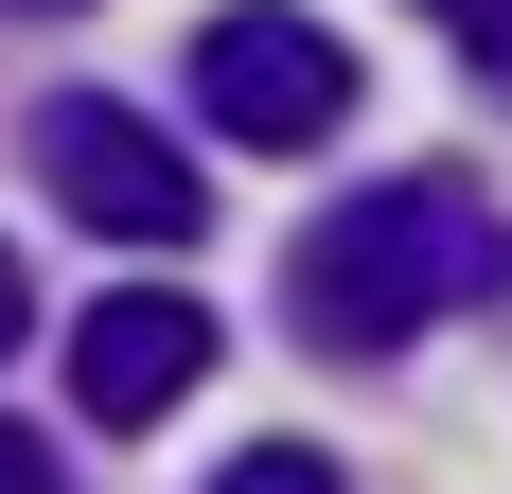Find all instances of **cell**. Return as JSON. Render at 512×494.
<instances>
[{"label": "cell", "instance_id": "7a4b0ae2", "mask_svg": "<svg viewBox=\"0 0 512 494\" xmlns=\"http://www.w3.org/2000/svg\"><path fill=\"white\" fill-rule=\"evenodd\" d=\"M195 124L212 142H265V159H301L354 124V53H336V18H301V0H230L195 36Z\"/></svg>", "mask_w": 512, "mask_h": 494}, {"label": "cell", "instance_id": "277c9868", "mask_svg": "<svg viewBox=\"0 0 512 494\" xmlns=\"http://www.w3.org/2000/svg\"><path fill=\"white\" fill-rule=\"evenodd\" d=\"M195 371H212V300L124 283V300H89V318H71V406H89V424H159Z\"/></svg>", "mask_w": 512, "mask_h": 494}, {"label": "cell", "instance_id": "8992f818", "mask_svg": "<svg viewBox=\"0 0 512 494\" xmlns=\"http://www.w3.org/2000/svg\"><path fill=\"white\" fill-rule=\"evenodd\" d=\"M424 18H442V36H460L477 71H495V89H512V0H424Z\"/></svg>", "mask_w": 512, "mask_h": 494}, {"label": "cell", "instance_id": "52a82bcc", "mask_svg": "<svg viewBox=\"0 0 512 494\" xmlns=\"http://www.w3.org/2000/svg\"><path fill=\"white\" fill-rule=\"evenodd\" d=\"M0 494H53V442H36V424H0Z\"/></svg>", "mask_w": 512, "mask_h": 494}, {"label": "cell", "instance_id": "3957f363", "mask_svg": "<svg viewBox=\"0 0 512 494\" xmlns=\"http://www.w3.org/2000/svg\"><path fill=\"white\" fill-rule=\"evenodd\" d=\"M36 177H53V212H71V230H106V247H177V230H212L195 142H159L124 89H53V106H36Z\"/></svg>", "mask_w": 512, "mask_h": 494}, {"label": "cell", "instance_id": "5b68a950", "mask_svg": "<svg viewBox=\"0 0 512 494\" xmlns=\"http://www.w3.org/2000/svg\"><path fill=\"white\" fill-rule=\"evenodd\" d=\"M212 494H336V459H301V442H248V459H230Z\"/></svg>", "mask_w": 512, "mask_h": 494}, {"label": "cell", "instance_id": "ba28073f", "mask_svg": "<svg viewBox=\"0 0 512 494\" xmlns=\"http://www.w3.org/2000/svg\"><path fill=\"white\" fill-rule=\"evenodd\" d=\"M18 318H36V283H18V247H0V353H18Z\"/></svg>", "mask_w": 512, "mask_h": 494}, {"label": "cell", "instance_id": "6da1fadb", "mask_svg": "<svg viewBox=\"0 0 512 494\" xmlns=\"http://www.w3.org/2000/svg\"><path fill=\"white\" fill-rule=\"evenodd\" d=\"M512 283V230L460 195V177H371L354 212H318L301 247V336L318 353H407L424 318H460V300Z\"/></svg>", "mask_w": 512, "mask_h": 494}]
</instances>
